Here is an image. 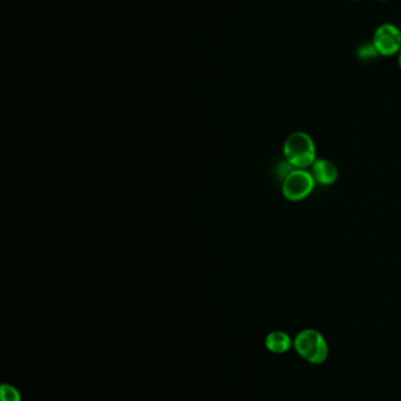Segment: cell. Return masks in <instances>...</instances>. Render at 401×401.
Masks as SVG:
<instances>
[{"label":"cell","mask_w":401,"mask_h":401,"mask_svg":"<svg viewBox=\"0 0 401 401\" xmlns=\"http://www.w3.org/2000/svg\"><path fill=\"white\" fill-rule=\"evenodd\" d=\"M285 161L293 168L306 169L317 160V148L312 137L305 132L288 135L283 147Z\"/></svg>","instance_id":"obj_1"},{"label":"cell","mask_w":401,"mask_h":401,"mask_svg":"<svg viewBox=\"0 0 401 401\" xmlns=\"http://www.w3.org/2000/svg\"><path fill=\"white\" fill-rule=\"evenodd\" d=\"M293 348L302 359L312 365L325 363L329 356V344L318 330H302L293 339Z\"/></svg>","instance_id":"obj_2"},{"label":"cell","mask_w":401,"mask_h":401,"mask_svg":"<svg viewBox=\"0 0 401 401\" xmlns=\"http://www.w3.org/2000/svg\"><path fill=\"white\" fill-rule=\"evenodd\" d=\"M314 186H316V181L311 171L293 168L284 178L281 191L287 200L299 202L310 196L311 193L313 191Z\"/></svg>","instance_id":"obj_3"},{"label":"cell","mask_w":401,"mask_h":401,"mask_svg":"<svg viewBox=\"0 0 401 401\" xmlns=\"http://www.w3.org/2000/svg\"><path fill=\"white\" fill-rule=\"evenodd\" d=\"M373 46L382 57H392L401 49V32L393 24H384L375 30Z\"/></svg>","instance_id":"obj_4"},{"label":"cell","mask_w":401,"mask_h":401,"mask_svg":"<svg viewBox=\"0 0 401 401\" xmlns=\"http://www.w3.org/2000/svg\"><path fill=\"white\" fill-rule=\"evenodd\" d=\"M311 174L318 185L331 186L338 178V168L329 160L317 159L311 166Z\"/></svg>","instance_id":"obj_5"},{"label":"cell","mask_w":401,"mask_h":401,"mask_svg":"<svg viewBox=\"0 0 401 401\" xmlns=\"http://www.w3.org/2000/svg\"><path fill=\"white\" fill-rule=\"evenodd\" d=\"M265 346L270 352L283 355L293 348V339L284 331H273L265 338Z\"/></svg>","instance_id":"obj_6"},{"label":"cell","mask_w":401,"mask_h":401,"mask_svg":"<svg viewBox=\"0 0 401 401\" xmlns=\"http://www.w3.org/2000/svg\"><path fill=\"white\" fill-rule=\"evenodd\" d=\"M1 401H22V395H20L19 391L17 390L15 387L8 384H3L1 385Z\"/></svg>","instance_id":"obj_7"},{"label":"cell","mask_w":401,"mask_h":401,"mask_svg":"<svg viewBox=\"0 0 401 401\" xmlns=\"http://www.w3.org/2000/svg\"><path fill=\"white\" fill-rule=\"evenodd\" d=\"M377 56H378V52H377L373 44L372 45H363L359 49V57L363 60H371V59H375Z\"/></svg>","instance_id":"obj_8"},{"label":"cell","mask_w":401,"mask_h":401,"mask_svg":"<svg viewBox=\"0 0 401 401\" xmlns=\"http://www.w3.org/2000/svg\"><path fill=\"white\" fill-rule=\"evenodd\" d=\"M398 62H399V67H400L401 69V49L400 52H399V57H398Z\"/></svg>","instance_id":"obj_9"},{"label":"cell","mask_w":401,"mask_h":401,"mask_svg":"<svg viewBox=\"0 0 401 401\" xmlns=\"http://www.w3.org/2000/svg\"><path fill=\"white\" fill-rule=\"evenodd\" d=\"M356 1H357V0H356Z\"/></svg>","instance_id":"obj_10"}]
</instances>
